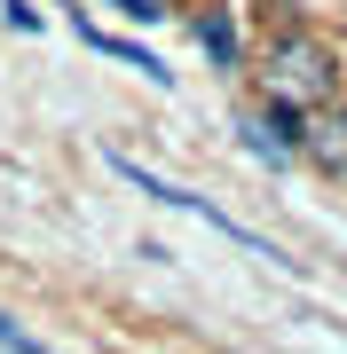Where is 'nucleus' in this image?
Listing matches in <instances>:
<instances>
[{"label":"nucleus","mask_w":347,"mask_h":354,"mask_svg":"<svg viewBox=\"0 0 347 354\" xmlns=\"http://www.w3.org/2000/svg\"><path fill=\"white\" fill-rule=\"evenodd\" d=\"M260 87H269V111H292V118L332 111L339 102V55H332V39L276 32L269 55H260Z\"/></svg>","instance_id":"1"},{"label":"nucleus","mask_w":347,"mask_h":354,"mask_svg":"<svg viewBox=\"0 0 347 354\" xmlns=\"http://www.w3.org/2000/svg\"><path fill=\"white\" fill-rule=\"evenodd\" d=\"M118 16H134V24H150V16H166V0H111Z\"/></svg>","instance_id":"7"},{"label":"nucleus","mask_w":347,"mask_h":354,"mask_svg":"<svg viewBox=\"0 0 347 354\" xmlns=\"http://www.w3.org/2000/svg\"><path fill=\"white\" fill-rule=\"evenodd\" d=\"M79 39H87V48H103V55H118V64H142V79H158V87H166V64H158V55H142L134 39H111V32H95V24H79Z\"/></svg>","instance_id":"4"},{"label":"nucleus","mask_w":347,"mask_h":354,"mask_svg":"<svg viewBox=\"0 0 347 354\" xmlns=\"http://www.w3.org/2000/svg\"><path fill=\"white\" fill-rule=\"evenodd\" d=\"M0 354H55V346H39V339H32V330L16 323V315H0Z\"/></svg>","instance_id":"6"},{"label":"nucleus","mask_w":347,"mask_h":354,"mask_svg":"<svg viewBox=\"0 0 347 354\" xmlns=\"http://www.w3.org/2000/svg\"><path fill=\"white\" fill-rule=\"evenodd\" d=\"M111 165H118V181H134L142 197H158V205H181V213H197L206 228H221V236H237V244H253V252H269V260H284L276 244H260V236H253V228H244V221H229V213H221V205H206V197H190V189H174V181H158L150 165H134V158H111Z\"/></svg>","instance_id":"2"},{"label":"nucleus","mask_w":347,"mask_h":354,"mask_svg":"<svg viewBox=\"0 0 347 354\" xmlns=\"http://www.w3.org/2000/svg\"><path fill=\"white\" fill-rule=\"evenodd\" d=\"M300 158L323 165L332 181H347V102H332V111L300 118Z\"/></svg>","instance_id":"3"},{"label":"nucleus","mask_w":347,"mask_h":354,"mask_svg":"<svg viewBox=\"0 0 347 354\" xmlns=\"http://www.w3.org/2000/svg\"><path fill=\"white\" fill-rule=\"evenodd\" d=\"M197 48H206L213 64H237V24L229 16H197Z\"/></svg>","instance_id":"5"}]
</instances>
